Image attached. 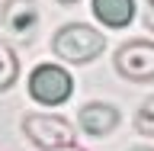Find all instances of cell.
<instances>
[{
  "mask_svg": "<svg viewBox=\"0 0 154 151\" xmlns=\"http://www.w3.org/2000/svg\"><path fill=\"white\" fill-rule=\"evenodd\" d=\"M103 48H106V36L87 23H67L51 39V52L71 64H90L93 58L103 55Z\"/></svg>",
  "mask_w": 154,
  "mask_h": 151,
  "instance_id": "cell-1",
  "label": "cell"
},
{
  "mask_svg": "<svg viewBox=\"0 0 154 151\" xmlns=\"http://www.w3.org/2000/svg\"><path fill=\"white\" fill-rule=\"evenodd\" d=\"M23 132L32 145H38L42 151H61V148H74L77 135H74V125L61 119V116H51V113H29L23 119Z\"/></svg>",
  "mask_w": 154,
  "mask_h": 151,
  "instance_id": "cell-2",
  "label": "cell"
},
{
  "mask_svg": "<svg viewBox=\"0 0 154 151\" xmlns=\"http://www.w3.org/2000/svg\"><path fill=\"white\" fill-rule=\"evenodd\" d=\"M74 90V80L64 68L58 64H38L29 77V93L35 103H45V106H61L71 96Z\"/></svg>",
  "mask_w": 154,
  "mask_h": 151,
  "instance_id": "cell-3",
  "label": "cell"
},
{
  "mask_svg": "<svg viewBox=\"0 0 154 151\" xmlns=\"http://www.w3.org/2000/svg\"><path fill=\"white\" fill-rule=\"evenodd\" d=\"M116 71L125 77V80H135V84H151L154 80V42H125L119 52H116Z\"/></svg>",
  "mask_w": 154,
  "mask_h": 151,
  "instance_id": "cell-4",
  "label": "cell"
},
{
  "mask_svg": "<svg viewBox=\"0 0 154 151\" xmlns=\"http://www.w3.org/2000/svg\"><path fill=\"white\" fill-rule=\"evenodd\" d=\"M119 125V109L112 103H87L80 109V129L93 138H103Z\"/></svg>",
  "mask_w": 154,
  "mask_h": 151,
  "instance_id": "cell-5",
  "label": "cell"
},
{
  "mask_svg": "<svg viewBox=\"0 0 154 151\" xmlns=\"http://www.w3.org/2000/svg\"><path fill=\"white\" fill-rule=\"evenodd\" d=\"M0 19H3V26H7L13 36H29L32 26L38 23V7L32 0H7Z\"/></svg>",
  "mask_w": 154,
  "mask_h": 151,
  "instance_id": "cell-6",
  "label": "cell"
},
{
  "mask_svg": "<svg viewBox=\"0 0 154 151\" xmlns=\"http://www.w3.org/2000/svg\"><path fill=\"white\" fill-rule=\"evenodd\" d=\"M96 19L109 29H122L135 19V0H93Z\"/></svg>",
  "mask_w": 154,
  "mask_h": 151,
  "instance_id": "cell-7",
  "label": "cell"
},
{
  "mask_svg": "<svg viewBox=\"0 0 154 151\" xmlns=\"http://www.w3.org/2000/svg\"><path fill=\"white\" fill-rule=\"evenodd\" d=\"M19 77V61H16V52L0 39V90H10Z\"/></svg>",
  "mask_w": 154,
  "mask_h": 151,
  "instance_id": "cell-8",
  "label": "cell"
},
{
  "mask_svg": "<svg viewBox=\"0 0 154 151\" xmlns=\"http://www.w3.org/2000/svg\"><path fill=\"white\" fill-rule=\"evenodd\" d=\"M135 129L141 135H154V96H148V100L138 106V113H135Z\"/></svg>",
  "mask_w": 154,
  "mask_h": 151,
  "instance_id": "cell-9",
  "label": "cell"
},
{
  "mask_svg": "<svg viewBox=\"0 0 154 151\" xmlns=\"http://www.w3.org/2000/svg\"><path fill=\"white\" fill-rule=\"evenodd\" d=\"M144 3V26L154 32V0H141Z\"/></svg>",
  "mask_w": 154,
  "mask_h": 151,
  "instance_id": "cell-10",
  "label": "cell"
},
{
  "mask_svg": "<svg viewBox=\"0 0 154 151\" xmlns=\"http://www.w3.org/2000/svg\"><path fill=\"white\" fill-rule=\"evenodd\" d=\"M132 151H154V148H144V145H138V148H132Z\"/></svg>",
  "mask_w": 154,
  "mask_h": 151,
  "instance_id": "cell-11",
  "label": "cell"
},
{
  "mask_svg": "<svg viewBox=\"0 0 154 151\" xmlns=\"http://www.w3.org/2000/svg\"><path fill=\"white\" fill-rule=\"evenodd\" d=\"M61 3H77V0H61Z\"/></svg>",
  "mask_w": 154,
  "mask_h": 151,
  "instance_id": "cell-12",
  "label": "cell"
},
{
  "mask_svg": "<svg viewBox=\"0 0 154 151\" xmlns=\"http://www.w3.org/2000/svg\"><path fill=\"white\" fill-rule=\"evenodd\" d=\"M61 151H77V148H61Z\"/></svg>",
  "mask_w": 154,
  "mask_h": 151,
  "instance_id": "cell-13",
  "label": "cell"
}]
</instances>
